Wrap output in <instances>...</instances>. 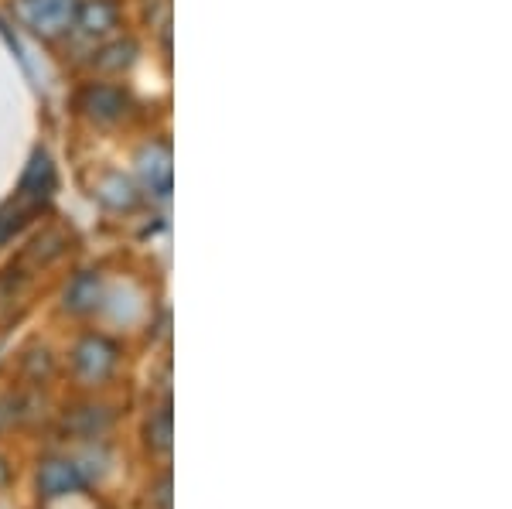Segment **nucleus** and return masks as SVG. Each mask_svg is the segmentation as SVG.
I'll return each instance as SVG.
<instances>
[{
  "label": "nucleus",
  "instance_id": "9d476101",
  "mask_svg": "<svg viewBox=\"0 0 512 509\" xmlns=\"http://www.w3.org/2000/svg\"><path fill=\"white\" fill-rule=\"evenodd\" d=\"M99 305V277L96 274H76V281L65 291V308L69 311H93Z\"/></svg>",
  "mask_w": 512,
  "mask_h": 509
},
{
  "label": "nucleus",
  "instance_id": "39448f33",
  "mask_svg": "<svg viewBox=\"0 0 512 509\" xmlns=\"http://www.w3.org/2000/svg\"><path fill=\"white\" fill-rule=\"evenodd\" d=\"M137 171H140V182L151 188V195L158 199H168L171 195V147L154 141L147 144L144 151L137 154Z\"/></svg>",
  "mask_w": 512,
  "mask_h": 509
},
{
  "label": "nucleus",
  "instance_id": "6e6552de",
  "mask_svg": "<svg viewBox=\"0 0 512 509\" xmlns=\"http://www.w3.org/2000/svg\"><path fill=\"white\" fill-rule=\"evenodd\" d=\"M96 199L103 202V205H110V209L123 212V209H134L140 195H137V188H134V182H130V178H123L120 171H113V175L99 178Z\"/></svg>",
  "mask_w": 512,
  "mask_h": 509
},
{
  "label": "nucleus",
  "instance_id": "20e7f679",
  "mask_svg": "<svg viewBox=\"0 0 512 509\" xmlns=\"http://www.w3.org/2000/svg\"><path fill=\"white\" fill-rule=\"evenodd\" d=\"M79 106L86 110V117L89 120H96V123H117L123 113H127V93L117 86H106V82H93V86H86L82 89V96H79Z\"/></svg>",
  "mask_w": 512,
  "mask_h": 509
},
{
  "label": "nucleus",
  "instance_id": "4468645a",
  "mask_svg": "<svg viewBox=\"0 0 512 509\" xmlns=\"http://www.w3.org/2000/svg\"><path fill=\"white\" fill-rule=\"evenodd\" d=\"M4 482H7V465L0 462V486H4Z\"/></svg>",
  "mask_w": 512,
  "mask_h": 509
},
{
  "label": "nucleus",
  "instance_id": "7ed1b4c3",
  "mask_svg": "<svg viewBox=\"0 0 512 509\" xmlns=\"http://www.w3.org/2000/svg\"><path fill=\"white\" fill-rule=\"evenodd\" d=\"M38 489H41V496H48V499L72 496V492L86 489V475H82L79 465L69 462V458H48L38 469Z\"/></svg>",
  "mask_w": 512,
  "mask_h": 509
},
{
  "label": "nucleus",
  "instance_id": "f257e3e1",
  "mask_svg": "<svg viewBox=\"0 0 512 509\" xmlns=\"http://www.w3.org/2000/svg\"><path fill=\"white\" fill-rule=\"evenodd\" d=\"M79 0H14V14L38 38H62L76 24Z\"/></svg>",
  "mask_w": 512,
  "mask_h": 509
},
{
  "label": "nucleus",
  "instance_id": "0eeeda50",
  "mask_svg": "<svg viewBox=\"0 0 512 509\" xmlns=\"http://www.w3.org/2000/svg\"><path fill=\"white\" fill-rule=\"evenodd\" d=\"M117 24H120V11L113 0H82L76 7V24L72 28H79L86 38H103Z\"/></svg>",
  "mask_w": 512,
  "mask_h": 509
},
{
  "label": "nucleus",
  "instance_id": "9b49d317",
  "mask_svg": "<svg viewBox=\"0 0 512 509\" xmlns=\"http://www.w3.org/2000/svg\"><path fill=\"white\" fill-rule=\"evenodd\" d=\"M147 445L154 451H171V404L158 407L147 421Z\"/></svg>",
  "mask_w": 512,
  "mask_h": 509
},
{
  "label": "nucleus",
  "instance_id": "f03ea898",
  "mask_svg": "<svg viewBox=\"0 0 512 509\" xmlns=\"http://www.w3.org/2000/svg\"><path fill=\"white\" fill-rule=\"evenodd\" d=\"M117 359H120L117 342H110L106 335H86L72 349V369H76V376L82 383H89V387L110 380V373L117 369Z\"/></svg>",
  "mask_w": 512,
  "mask_h": 509
},
{
  "label": "nucleus",
  "instance_id": "423d86ee",
  "mask_svg": "<svg viewBox=\"0 0 512 509\" xmlns=\"http://www.w3.org/2000/svg\"><path fill=\"white\" fill-rule=\"evenodd\" d=\"M52 192H55V164L45 151H35L28 161V168H24V175H21L18 195H21V202L41 205Z\"/></svg>",
  "mask_w": 512,
  "mask_h": 509
},
{
  "label": "nucleus",
  "instance_id": "1a4fd4ad",
  "mask_svg": "<svg viewBox=\"0 0 512 509\" xmlns=\"http://www.w3.org/2000/svg\"><path fill=\"white\" fill-rule=\"evenodd\" d=\"M137 59V45L134 41H110L106 48H99L96 52V65H99V72H110V76H117V72H127L130 65H134Z\"/></svg>",
  "mask_w": 512,
  "mask_h": 509
},
{
  "label": "nucleus",
  "instance_id": "ddd939ff",
  "mask_svg": "<svg viewBox=\"0 0 512 509\" xmlns=\"http://www.w3.org/2000/svg\"><path fill=\"white\" fill-rule=\"evenodd\" d=\"M158 503H161V509H171V479L168 475H164L161 486H158Z\"/></svg>",
  "mask_w": 512,
  "mask_h": 509
},
{
  "label": "nucleus",
  "instance_id": "f8f14e48",
  "mask_svg": "<svg viewBox=\"0 0 512 509\" xmlns=\"http://www.w3.org/2000/svg\"><path fill=\"white\" fill-rule=\"evenodd\" d=\"M21 216H24L21 205H4V209H0V243L21 226Z\"/></svg>",
  "mask_w": 512,
  "mask_h": 509
}]
</instances>
